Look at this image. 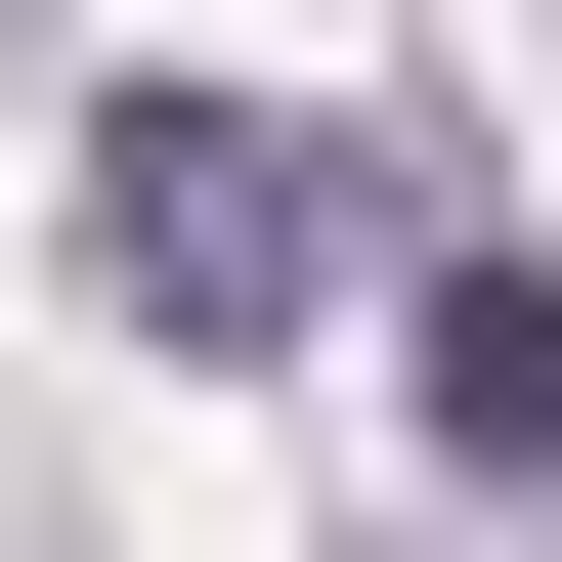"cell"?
I'll use <instances>...</instances> for the list:
<instances>
[{
    "mask_svg": "<svg viewBox=\"0 0 562 562\" xmlns=\"http://www.w3.org/2000/svg\"><path fill=\"white\" fill-rule=\"evenodd\" d=\"M390 390L476 432V476H562V260H432V303H390Z\"/></svg>",
    "mask_w": 562,
    "mask_h": 562,
    "instance_id": "7a4b0ae2",
    "label": "cell"
},
{
    "mask_svg": "<svg viewBox=\"0 0 562 562\" xmlns=\"http://www.w3.org/2000/svg\"><path fill=\"white\" fill-rule=\"evenodd\" d=\"M87 303L131 347H303L347 303V131L303 87H87Z\"/></svg>",
    "mask_w": 562,
    "mask_h": 562,
    "instance_id": "6da1fadb",
    "label": "cell"
}]
</instances>
